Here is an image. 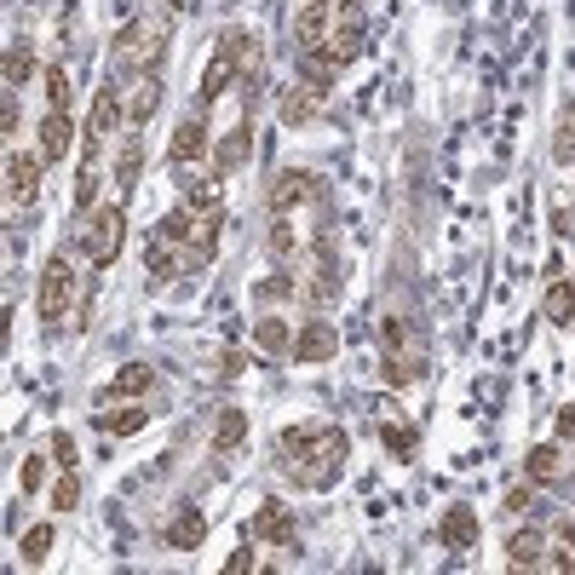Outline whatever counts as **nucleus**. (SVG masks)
Wrapping results in <instances>:
<instances>
[{"label": "nucleus", "instance_id": "nucleus-53", "mask_svg": "<svg viewBox=\"0 0 575 575\" xmlns=\"http://www.w3.org/2000/svg\"><path fill=\"white\" fill-rule=\"evenodd\" d=\"M558 541H564V547H575V518H558Z\"/></svg>", "mask_w": 575, "mask_h": 575}, {"label": "nucleus", "instance_id": "nucleus-18", "mask_svg": "<svg viewBox=\"0 0 575 575\" xmlns=\"http://www.w3.org/2000/svg\"><path fill=\"white\" fill-rule=\"evenodd\" d=\"M219 46H225L230 58H236L242 81L253 87V75H259V35H248V29H225V35H219Z\"/></svg>", "mask_w": 575, "mask_h": 575}, {"label": "nucleus", "instance_id": "nucleus-28", "mask_svg": "<svg viewBox=\"0 0 575 575\" xmlns=\"http://www.w3.org/2000/svg\"><path fill=\"white\" fill-rule=\"evenodd\" d=\"M253 345H259V351H294V328L282 317H259L253 322Z\"/></svg>", "mask_w": 575, "mask_h": 575}, {"label": "nucleus", "instance_id": "nucleus-16", "mask_svg": "<svg viewBox=\"0 0 575 575\" xmlns=\"http://www.w3.org/2000/svg\"><path fill=\"white\" fill-rule=\"evenodd\" d=\"M156 386V368L150 363H127L115 374L110 386H104V403H127V397H144V391Z\"/></svg>", "mask_w": 575, "mask_h": 575}, {"label": "nucleus", "instance_id": "nucleus-8", "mask_svg": "<svg viewBox=\"0 0 575 575\" xmlns=\"http://www.w3.org/2000/svg\"><path fill=\"white\" fill-rule=\"evenodd\" d=\"M253 541H271V547H288L294 541V506L265 501L253 512Z\"/></svg>", "mask_w": 575, "mask_h": 575}, {"label": "nucleus", "instance_id": "nucleus-17", "mask_svg": "<svg viewBox=\"0 0 575 575\" xmlns=\"http://www.w3.org/2000/svg\"><path fill=\"white\" fill-rule=\"evenodd\" d=\"M69 138H75L69 110H46V121H41V161H64L69 156Z\"/></svg>", "mask_w": 575, "mask_h": 575}, {"label": "nucleus", "instance_id": "nucleus-14", "mask_svg": "<svg viewBox=\"0 0 575 575\" xmlns=\"http://www.w3.org/2000/svg\"><path fill=\"white\" fill-rule=\"evenodd\" d=\"M161 541H167V547H179V552H196V547H202V541H207V518H202V506H184L179 518L161 529Z\"/></svg>", "mask_w": 575, "mask_h": 575}, {"label": "nucleus", "instance_id": "nucleus-6", "mask_svg": "<svg viewBox=\"0 0 575 575\" xmlns=\"http://www.w3.org/2000/svg\"><path fill=\"white\" fill-rule=\"evenodd\" d=\"M161 23H127L121 35H115V46H121V64H133V69H150L156 64V52H161Z\"/></svg>", "mask_w": 575, "mask_h": 575}, {"label": "nucleus", "instance_id": "nucleus-32", "mask_svg": "<svg viewBox=\"0 0 575 575\" xmlns=\"http://www.w3.org/2000/svg\"><path fill=\"white\" fill-rule=\"evenodd\" d=\"M253 299H259V305H282V299H299V276H259V282H253Z\"/></svg>", "mask_w": 575, "mask_h": 575}, {"label": "nucleus", "instance_id": "nucleus-43", "mask_svg": "<svg viewBox=\"0 0 575 575\" xmlns=\"http://www.w3.org/2000/svg\"><path fill=\"white\" fill-rule=\"evenodd\" d=\"M75 501H81V478L64 472V478L52 483V506H58V512H75Z\"/></svg>", "mask_w": 575, "mask_h": 575}, {"label": "nucleus", "instance_id": "nucleus-47", "mask_svg": "<svg viewBox=\"0 0 575 575\" xmlns=\"http://www.w3.org/2000/svg\"><path fill=\"white\" fill-rule=\"evenodd\" d=\"M380 340H386V351H397V345L409 340V328H403L397 317H386V322H380Z\"/></svg>", "mask_w": 575, "mask_h": 575}, {"label": "nucleus", "instance_id": "nucleus-35", "mask_svg": "<svg viewBox=\"0 0 575 575\" xmlns=\"http://www.w3.org/2000/svg\"><path fill=\"white\" fill-rule=\"evenodd\" d=\"M92 150L87 144V156H81V173H75V213H92V202H98V173H92Z\"/></svg>", "mask_w": 575, "mask_h": 575}, {"label": "nucleus", "instance_id": "nucleus-30", "mask_svg": "<svg viewBox=\"0 0 575 575\" xmlns=\"http://www.w3.org/2000/svg\"><path fill=\"white\" fill-rule=\"evenodd\" d=\"M547 317H552V322H575V282H570V276H552V288H547Z\"/></svg>", "mask_w": 575, "mask_h": 575}, {"label": "nucleus", "instance_id": "nucleus-52", "mask_svg": "<svg viewBox=\"0 0 575 575\" xmlns=\"http://www.w3.org/2000/svg\"><path fill=\"white\" fill-rule=\"evenodd\" d=\"M558 437H575V403L564 414H558Z\"/></svg>", "mask_w": 575, "mask_h": 575}, {"label": "nucleus", "instance_id": "nucleus-3", "mask_svg": "<svg viewBox=\"0 0 575 575\" xmlns=\"http://www.w3.org/2000/svg\"><path fill=\"white\" fill-rule=\"evenodd\" d=\"M69 305H75V265L69 253H52L41 271V322H64Z\"/></svg>", "mask_w": 575, "mask_h": 575}, {"label": "nucleus", "instance_id": "nucleus-27", "mask_svg": "<svg viewBox=\"0 0 575 575\" xmlns=\"http://www.w3.org/2000/svg\"><path fill=\"white\" fill-rule=\"evenodd\" d=\"M282 127H305V121H317V92L311 87H294L288 98H282Z\"/></svg>", "mask_w": 575, "mask_h": 575}, {"label": "nucleus", "instance_id": "nucleus-11", "mask_svg": "<svg viewBox=\"0 0 575 575\" xmlns=\"http://www.w3.org/2000/svg\"><path fill=\"white\" fill-rule=\"evenodd\" d=\"M340 69H345V64L334 58V52H328V46H317V52H299V81L317 92V98L334 87V81H340Z\"/></svg>", "mask_w": 575, "mask_h": 575}, {"label": "nucleus", "instance_id": "nucleus-45", "mask_svg": "<svg viewBox=\"0 0 575 575\" xmlns=\"http://www.w3.org/2000/svg\"><path fill=\"white\" fill-rule=\"evenodd\" d=\"M52 466L75 472V437H69V432H52Z\"/></svg>", "mask_w": 575, "mask_h": 575}, {"label": "nucleus", "instance_id": "nucleus-25", "mask_svg": "<svg viewBox=\"0 0 575 575\" xmlns=\"http://www.w3.org/2000/svg\"><path fill=\"white\" fill-rule=\"evenodd\" d=\"M558 472H564L558 443H535V449H529V460H524V478H529V483H552Z\"/></svg>", "mask_w": 575, "mask_h": 575}, {"label": "nucleus", "instance_id": "nucleus-48", "mask_svg": "<svg viewBox=\"0 0 575 575\" xmlns=\"http://www.w3.org/2000/svg\"><path fill=\"white\" fill-rule=\"evenodd\" d=\"M248 570H259V558H253L248 547H242V552H230V558H225V575H248Z\"/></svg>", "mask_w": 575, "mask_h": 575}, {"label": "nucleus", "instance_id": "nucleus-42", "mask_svg": "<svg viewBox=\"0 0 575 575\" xmlns=\"http://www.w3.org/2000/svg\"><path fill=\"white\" fill-rule=\"evenodd\" d=\"M552 161H558V167H570V161H575V115H564V121H558V138H552Z\"/></svg>", "mask_w": 575, "mask_h": 575}, {"label": "nucleus", "instance_id": "nucleus-50", "mask_svg": "<svg viewBox=\"0 0 575 575\" xmlns=\"http://www.w3.org/2000/svg\"><path fill=\"white\" fill-rule=\"evenodd\" d=\"M0 127H6V138L18 133V92H6V104H0Z\"/></svg>", "mask_w": 575, "mask_h": 575}, {"label": "nucleus", "instance_id": "nucleus-38", "mask_svg": "<svg viewBox=\"0 0 575 575\" xmlns=\"http://www.w3.org/2000/svg\"><path fill=\"white\" fill-rule=\"evenodd\" d=\"M18 552H23V564H46V552H52V524H35V529H23Z\"/></svg>", "mask_w": 575, "mask_h": 575}, {"label": "nucleus", "instance_id": "nucleus-29", "mask_svg": "<svg viewBox=\"0 0 575 575\" xmlns=\"http://www.w3.org/2000/svg\"><path fill=\"white\" fill-rule=\"evenodd\" d=\"M190 230H196V207L179 202V207H167V213H161L156 236H161V242H190Z\"/></svg>", "mask_w": 575, "mask_h": 575}, {"label": "nucleus", "instance_id": "nucleus-9", "mask_svg": "<svg viewBox=\"0 0 575 575\" xmlns=\"http://www.w3.org/2000/svg\"><path fill=\"white\" fill-rule=\"evenodd\" d=\"M311 190H317V179H311L305 167H282L271 179V207L276 213H294L299 202H311Z\"/></svg>", "mask_w": 575, "mask_h": 575}, {"label": "nucleus", "instance_id": "nucleus-31", "mask_svg": "<svg viewBox=\"0 0 575 575\" xmlns=\"http://www.w3.org/2000/svg\"><path fill=\"white\" fill-rule=\"evenodd\" d=\"M144 271H150V282H173L179 276V259H173V242H150V253H144Z\"/></svg>", "mask_w": 575, "mask_h": 575}, {"label": "nucleus", "instance_id": "nucleus-12", "mask_svg": "<svg viewBox=\"0 0 575 575\" xmlns=\"http://www.w3.org/2000/svg\"><path fill=\"white\" fill-rule=\"evenodd\" d=\"M35 190H41V156L12 150V156H6V196H12V202H29Z\"/></svg>", "mask_w": 575, "mask_h": 575}, {"label": "nucleus", "instance_id": "nucleus-34", "mask_svg": "<svg viewBox=\"0 0 575 575\" xmlns=\"http://www.w3.org/2000/svg\"><path fill=\"white\" fill-rule=\"evenodd\" d=\"M29 69H35V52H29V41H12V46H6V92H18L23 81H29Z\"/></svg>", "mask_w": 575, "mask_h": 575}, {"label": "nucleus", "instance_id": "nucleus-5", "mask_svg": "<svg viewBox=\"0 0 575 575\" xmlns=\"http://www.w3.org/2000/svg\"><path fill=\"white\" fill-rule=\"evenodd\" d=\"M478 535H483V524H478L472 506H449V512L437 518V541H443V552H472L478 547Z\"/></svg>", "mask_w": 575, "mask_h": 575}, {"label": "nucleus", "instance_id": "nucleus-49", "mask_svg": "<svg viewBox=\"0 0 575 575\" xmlns=\"http://www.w3.org/2000/svg\"><path fill=\"white\" fill-rule=\"evenodd\" d=\"M541 570H558V575H570V570H575V552H541Z\"/></svg>", "mask_w": 575, "mask_h": 575}, {"label": "nucleus", "instance_id": "nucleus-23", "mask_svg": "<svg viewBox=\"0 0 575 575\" xmlns=\"http://www.w3.org/2000/svg\"><path fill=\"white\" fill-rule=\"evenodd\" d=\"M219 230H225V213H219V207H196V230H190V248L202 253V259H213V253H219Z\"/></svg>", "mask_w": 575, "mask_h": 575}, {"label": "nucleus", "instance_id": "nucleus-33", "mask_svg": "<svg viewBox=\"0 0 575 575\" xmlns=\"http://www.w3.org/2000/svg\"><path fill=\"white\" fill-rule=\"evenodd\" d=\"M380 443H386L391 455H403V460L420 449V437H414V426H403V414H397V420H380Z\"/></svg>", "mask_w": 575, "mask_h": 575}, {"label": "nucleus", "instance_id": "nucleus-2", "mask_svg": "<svg viewBox=\"0 0 575 575\" xmlns=\"http://www.w3.org/2000/svg\"><path fill=\"white\" fill-rule=\"evenodd\" d=\"M121 242H127V213L121 207H92L87 213V259L92 271H110L115 253H121Z\"/></svg>", "mask_w": 575, "mask_h": 575}, {"label": "nucleus", "instance_id": "nucleus-36", "mask_svg": "<svg viewBox=\"0 0 575 575\" xmlns=\"http://www.w3.org/2000/svg\"><path fill=\"white\" fill-rule=\"evenodd\" d=\"M156 98H161V87L150 81V75H144V81L133 87V98H127V121H138V127H144V121L156 115Z\"/></svg>", "mask_w": 575, "mask_h": 575}, {"label": "nucleus", "instance_id": "nucleus-44", "mask_svg": "<svg viewBox=\"0 0 575 575\" xmlns=\"http://www.w3.org/2000/svg\"><path fill=\"white\" fill-rule=\"evenodd\" d=\"M41 483H46V460H41V455H23V466H18V489H23V495H35Z\"/></svg>", "mask_w": 575, "mask_h": 575}, {"label": "nucleus", "instance_id": "nucleus-39", "mask_svg": "<svg viewBox=\"0 0 575 575\" xmlns=\"http://www.w3.org/2000/svg\"><path fill=\"white\" fill-rule=\"evenodd\" d=\"M219 184H225V173L213 167L207 179H196V184H184V202L190 207H219Z\"/></svg>", "mask_w": 575, "mask_h": 575}, {"label": "nucleus", "instance_id": "nucleus-19", "mask_svg": "<svg viewBox=\"0 0 575 575\" xmlns=\"http://www.w3.org/2000/svg\"><path fill=\"white\" fill-rule=\"evenodd\" d=\"M328 52H334V58H340V64H351V58H357V52H363V18H357V12H351V18H334V29H328Z\"/></svg>", "mask_w": 575, "mask_h": 575}, {"label": "nucleus", "instance_id": "nucleus-24", "mask_svg": "<svg viewBox=\"0 0 575 575\" xmlns=\"http://www.w3.org/2000/svg\"><path fill=\"white\" fill-rule=\"evenodd\" d=\"M242 161H248V121H242V127H230V133L213 144V167H219V173H236Z\"/></svg>", "mask_w": 575, "mask_h": 575}, {"label": "nucleus", "instance_id": "nucleus-10", "mask_svg": "<svg viewBox=\"0 0 575 575\" xmlns=\"http://www.w3.org/2000/svg\"><path fill=\"white\" fill-rule=\"evenodd\" d=\"M328 29H334V6H299L294 12V46L299 52L328 46Z\"/></svg>", "mask_w": 575, "mask_h": 575}, {"label": "nucleus", "instance_id": "nucleus-15", "mask_svg": "<svg viewBox=\"0 0 575 575\" xmlns=\"http://www.w3.org/2000/svg\"><path fill=\"white\" fill-rule=\"evenodd\" d=\"M541 552H547V535H541V529H512V535H506V564H512V570H541Z\"/></svg>", "mask_w": 575, "mask_h": 575}, {"label": "nucleus", "instance_id": "nucleus-20", "mask_svg": "<svg viewBox=\"0 0 575 575\" xmlns=\"http://www.w3.org/2000/svg\"><path fill=\"white\" fill-rule=\"evenodd\" d=\"M92 426L104 437H133L150 426V409H144V403H127V409H115V414H92Z\"/></svg>", "mask_w": 575, "mask_h": 575}, {"label": "nucleus", "instance_id": "nucleus-41", "mask_svg": "<svg viewBox=\"0 0 575 575\" xmlns=\"http://www.w3.org/2000/svg\"><path fill=\"white\" fill-rule=\"evenodd\" d=\"M138 167H144V144L138 138H127V150H121V161H115V184L127 190V184H138Z\"/></svg>", "mask_w": 575, "mask_h": 575}, {"label": "nucleus", "instance_id": "nucleus-37", "mask_svg": "<svg viewBox=\"0 0 575 575\" xmlns=\"http://www.w3.org/2000/svg\"><path fill=\"white\" fill-rule=\"evenodd\" d=\"M41 87H46V110H69V69L64 64H46Z\"/></svg>", "mask_w": 575, "mask_h": 575}, {"label": "nucleus", "instance_id": "nucleus-1", "mask_svg": "<svg viewBox=\"0 0 575 575\" xmlns=\"http://www.w3.org/2000/svg\"><path fill=\"white\" fill-rule=\"evenodd\" d=\"M282 449L294 455V466L311 483H334V472H340V460L351 443H345L340 426H322V432H294V426H288V432H282Z\"/></svg>", "mask_w": 575, "mask_h": 575}, {"label": "nucleus", "instance_id": "nucleus-26", "mask_svg": "<svg viewBox=\"0 0 575 575\" xmlns=\"http://www.w3.org/2000/svg\"><path fill=\"white\" fill-rule=\"evenodd\" d=\"M242 443H248V414L225 409V414H219V432H213V449H219V455H236Z\"/></svg>", "mask_w": 575, "mask_h": 575}, {"label": "nucleus", "instance_id": "nucleus-21", "mask_svg": "<svg viewBox=\"0 0 575 575\" xmlns=\"http://www.w3.org/2000/svg\"><path fill=\"white\" fill-rule=\"evenodd\" d=\"M207 150H213V138H207V127L196 121V115L173 127V161H202Z\"/></svg>", "mask_w": 575, "mask_h": 575}, {"label": "nucleus", "instance_id": "nucleus-22", "mask_svg": "<svg viewBox=\"0 0 575 575\" xmlns=\"http://www.w3.org/2000/svg\"><path fill=\"white\" fill-rule=\"evenodd\" d=\"M265 248H271L276 259H282V265L305 253V236H299V225H294V219H288V213H276V225L265 230Z\"/></svg>", "mask_w": 575, "mask_h": 575}, {"label": "nucleus", "instance_id": "nucleus-4", "mask_svg": "<svg viewBox=\"0 0 575 575\" xmlns=\"http://www.w3.org/2000/svg\"><path fill=\"white\" fill-rule=\"evenodd\" d=\"M127 121V98H121V87H104V92H92V115H87V144L98 150L104 138H115V127Z\"/></svg>", "mask_w": 575, "mask_h": 575}, {"label": "nucleus", "instance_id": "nucleus-46", "mask_svg": "<svg viewBox=\"0 0 575 575\" xmlns=\"http://www.w3.org/2000/svg\"><path fill=\"white\" fill-rule=\"evenodd\" d=\"M535 506H541L535 489H506V512H535Z\"/></svg>", "mask_w": 575, "mask_h": 575}, {"label": "nucleus", "instance_id": "nucleus-55", "mask_svg": "<svg viewBox=\"0 0 575 575\" xmlns=\"http://www.w3.org/2000/svg\"><path fill=\"white\" fill-rule=\"evenodd\" d=\"M340 6H351V12H357V6H363V0H340Z\"/></svg>", "mask_w": 575, "mask_h": 575}, {"label": "nucleus", "instance_id": "nucleus-51", "mask_svg": "<svg viewBox=\"0 0 575 575\" xmlns=\"http://www.w3.org/2000/svg\"><path fill=\"white\" fill-rule=\"evenodd\" d=\"M242 368H248V357H242V351H225V357H219V374H225V380H236Z\"/></svg>", "mask_w": 575, "mask_h": 575}, {"label": "nucleus", "instance_id": "nucleus-54", "mask_svg": "<svg viewBox=\"0 0 575 575\" xmlns=\"http://www.w3.org/2000/svg\"><path fill=\"white\" fill-rule=\"evenodd\" d=\"M299 6H340V0H299Z\"/></svg>", "mask_w": 575, "mask_h": 575}, {"label": "nucleus", "instance_id": "nucleus-13", "mask_svg": "<svg viewBox=\"0 0 575 575\" xmlns=\"http://www.w3.org/2000/svg\"><path fill=\"white\" fill-rule=\"evenodd\" d=\"M230 81H242V69H236V58H230L225 46H213V58H207L202 81H196V92H202V104H213V98H225Z\"/></svg>", "mask_w": 575, "mask_h": 575}, {"label": "nucleus", "instance_id": "nucleus-7", "mask_svg": "<svg viewBox=\"0 0 575 575\" xmlns=\"http://www.w3.org/2000/svg\"><path fill=\"white\" fill-rule=\"evenodd\" d=\"M334 351H340V328L334 322H299V334H294L299 363H328Z\"/></svg>", "mask_w": 575, "mask_h": 575}, {"label": "nucleus", "instance_id": "nucleus-40", "mask_svg": "<svg viewBox=\"0 0 575 575\" xmlns=\"http://www.w3.org/2000/svg\"><path fill=\"white\" fill-rule=\"evenodd\" d=\"M420 374H426V363H420V357H414V363H403L397 351H386V368H380V380H386V386H409V380H420Z\"/></svg>", "mask_w": 575, "mask_h": 575}]
</instances>
